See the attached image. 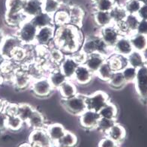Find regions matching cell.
<instances>
[{"label": "cell", "mask_w": 147, "mask_h": 147, "mask_svg": "<svg viewBox=\"0 0 147 147\" xmlns=\"http://www.w3.org/2000/svg\"><path fill=\"white\" fill-rule=\"evenodd\" d=\"M83 40L79 28L68 24L56 28L53 45L64 53L72 55L80 49Z\"/></svg>", "instance_id": "obj_1"}, {"label": "cell", "mask_w": 147, "mask_h": 147, "mask_svg": "<svg viewBox=\"0 0 147 147\" xmlns=\"http://www.w3.org/2000/svg\"><path fill=\"white\" fill-rule=\"evenodd\" d=\"M37 32L38 28L34 25L30 19H28L16 29L14 35L18 38L23 46H32L35 45Z\"/></svg>", "instance_id": "obj_2"}, {"label": "cell", "mask_w": 147, "mask_h": 147, "mask_svg": "<svg viewBox=\"0 0 147 147\" xmlns=\"http://www.w3.org/2000/svg\"><path fill=\"white\" fill-rule=\"evenodd\" d=\"M61 105L68 113L79 116L86 110V95L77 94L69 98H62Z\"/></svg>", "instance_id": "obj_3"}, {"label": "cell", "mask_w": 147, "mask_h": 147, "mask_svg": "<svg viewBox=\"0 0 147 147\" xmlns=\"http://www.w3.org/2000/svg\"><path fill=\"white\" fill-rule=\"evenodd\" d=\"M30 89L34 95L40 98H47L52 94L53 91L55 90L47 76L33 80Z\"/></svg>", "instance_id": "obj_4"}, {"label": "cell", "mask_w": 147, "mask_h": 147, "mask_svg": "<svg viewBox=\"0 0 147 147\" xmlns=\"http://www.w3.org/2000/svg\"><path fill=\"white\" fill-rule=\"evenodd\" d=\"M110 101L109 95L106 92L98 90L89 95H86V110H91L98 112L107 103Z\"/></svg>", "instance_id": "obj_5"}, {"label": "cell", "mask_w": 147, "mask_h": 147, "mask_svg": "<svg viewBox=\"0 0 147 147\" xmlns=\"http://www.w3.org/2000/svg\"><path fill=\"white\" fill-rule=\"evenodd\" d=\"M56 26L54 25L47 26L38 29L35 40V45L44 47H50L53 45Z\"/></svg>", "instance_id": "obj_6"}, {"label": "cell", "mask_w": 147, "mask_h": 147, "mask_svg": "<svg viewBox=\"0 0 147 147\" xmlns=\"http://www.w3.org/2000/svg\"><path fill=\"white\" fill-rule=\"evenodd\" d=\"M28 140L32 147H55L45 128L32 130Z\"/></svg>", "instance_id": "obj_7"}, {"label": "cell", "mask_w": 147, "mask_h": 147, "mask_svg": "<svg viewBox=\"0 0 147 147\" xmlns=\"http://www.w3.org/2000/svg\"><path fill=\"white\" fill-rule=\"evenodd\" d=\"M33 79L28 73L26 68H18L15 70L11 83L15 89L23 91L30 88Z\"/></svg>", "instance_id": "obj_8"}, {"label": "cell", "mask_w": 147, "mask_h": 147, "mask_svg": "<svg viewBox=\"0 0 147 147\" xmlns=\"http://www.w3.org/2000/svg\"><path fill=\"white\" fill-rule=\"evenodd\" d=\"M136 92L141 100L147 101V64L138 68L134 80Z\"/></svg>", "instance_id": "obj_9"}, {"label": "cell", "mask_w": 147, "mask_h": 147, "mask_svg": "<svg viewBox=\"0 0 147 147\" xmlns=\"http://www.w3.org/2000/svg\"><path fill=\"white\" fill-rule=\"evenodd\" d=\"M98 35L101 38V40L112 50L113 47L116 45V41L122 36L114 24L101 28L99 29Z\"/></svg>", "instance_id": "obj_10"}, {"label": "cell", "mask_w": 147, "mask_h": 147, "mask_svg": "<svg viewBox=\"0 0 147 147\" xmlns=\"http://www.w3.org/2000/svg\"><path fill=\"white\" fill-rule=\"evenodd\" d=\"M79 117L80 125L82 128L86 130L96 129L100 119L98 113L91 110H86Z\"/></svg>", "instance_id": "obj_11"}, {"label": "cell", "mask_w": 147, "mask_h": 147, "mask_svg": "<svg viewBox=\"0 0 147 147\" xmlns=\"http://www.w3.org/2000/svg\"><path fill=\"white\" fill-rule=\"evenodd\" d=\"M20 46H23L18 38L14 35H6L2 43L0 51L2 52L5 58L7 60H11V55L16 49Z\"/></svg>", "instance_id": "obj_12"}, {"label": "cell", "mask_w": 147, "mask_h": 147, "mask_svg": "<svg viewBox=\"0 0 147 147\" xmlns=\"http://www.w3.org/2000/svg\"><path fill=\"white\" fill-rule=\"evenodd\" d=\"M93 76L94 74L92 73L85 65H79L74 74L72 80L79 85L86 86L92 81Z\"/></svg>", "instance_id": "obj_13"}, {"label": "cell", "mask_w": 147, "mask_h": 147, "mask_svg": "<svg viewBox=\"0 0 147 147\" xmlns=\"http://www.w3.org/2000/svg\"><path fill=\"white\" fill-rule=\"evenodd\" d=\"M70 18V24L80 28L83 26V20L85 18L84 10L78 5H68L67 8Z\"/></svg>", "instance_id": "obj_14"}, {"label": "cell", "mask_w": 147, "mask_h": 147, "mask_svg": "<svg viewBox=\"0 0 147 147\" xmlns=\"http://www.w3.org/2000/svg\"><path fill=\"white\" fill-rule=\"evenodd\" d=\"M79 64L76 62L72 56H65L59 65L60 71L66 77L68 80L73 79L74 74L78 67Z\"/></svg>", "instance_id": "obj_15"}, {"label": "cell", "mask_w": 147, "mask_h": 147, "mask_svg": "<svg viewBox=\"0 0 147 147\" xmlns=\"http://www.w3.org/2000/svg\"><path fill=\"white\" fill-rule=\"evenodd\" d=\"M131 43L128 36L122 35L113 47V53L119 56L127 57L133 51Z\"/></svg>", "instance_id": "obj_16"}, {"label": "cell", "mask_w": 147, "mask_h": 147, "mask_svg": "<svg viewBox=\"0 0 147 147\" xmlns=\"http://www.w3.org/2000/svg\"><path fill=\"white\" fill-rule=\"evenodd\" d=\"M107 58V56L99 53H94L88 55L84 65L95 75L97 71L100 68V66L106 61Z\"/></svg>", "instance_id": "obj_17"}, {"label": "cell", "mask_w": 147, "mask_h": 147, "mask_svg": "<svg viewBox=\"0 0 147 147\" xmlns=\"http://www.w3.org/2000/svg\"><path fill=\"white\" fill-rule=\"evenodd\" d=\"M43 2L41 0H26L23 14L27 19H31L42 11Z\"/></svg>", "instance_id": "obj_18"}, {"label": "cell", "mask_w": 147, "mask_h": 147, "mask_svg": "<svg viewBox=\"0 0 147 147\" xmlns=\"http://www.w3.org/2000/svg\"><path fill=\"white\" fill-rule=\"evenodd\" d=\"M45 129L54 146H56L57 142L62 138L66 131L64 126L60 123H53V124L47 125Z\"/></svg>", "instance_id": "obj_19"}, {"label": "cell", "mask_w": 147, "mask_h": 147, "mask_svg": "<svg viewBox=\"0 0 147 147\" xmlns=\"http://www.w3.org/2000/svg\"><path fill=\"white\" fill-rule=\"evenodd\" d=\"M26 125H27L28 127L32 128V130L45 128L47 125L46 124L45 116L38 110H34L27 122H26Z\"/></svg>", "instance_id": "obj_20"}, {"label": "cell", "mask_w": 147, "mask_h": 147, "mask_svg": "<svg viewBox=\"0 0 147 147\" xmlns=\"http://www.w3.org/2000/svg\"><path fill=\"white\" fill-rule=\"evenodd\" d=\"M47 77L54 89H58L60 86L68 80L60 71L59 67H54L51 68L48 71Z\"/></svg>", "instance_id": "obj_21"}, {"label": "cell", "mask_w": 147, "mask_h": 147, "mask_svg": "<svg viewBox=\"0 0 147 147\" xmlns=\"http://www.w3.org/2000/svg\"><path fill=\"white\" fill-rule=\"evenodd\" d=\"M126 135L127 134L124 126L116 122L105 136H107L120 145L126 138Z\"/></svg>", "instance_id": "obj_22"}, {"label": "cell", "mask_w": 147, "mask_h": 147, "mask_svg": "<svg viewBox=\"0 0 147 147\" xmlns=\"http://www.w3.org/2000/svg\"><path fill=\"white\" fill-rule=\"evenodd\" d=\"M134 51L144 53L147 51V36L138 33H133L129 36Z\"/></svg>", "instance_id": "obj_23"}, {"label": "cell", "mask_w": 147, "mask_h": 147, "mask_svg": "<svg viewBox=\"0 0 147 147\" xmlns=\"http://www.w3.org/2000/svg\"><path fill=\"white\" fill-rule=\"evenodd\" d=\"M127 63L128 65L134 68H139L147 64L146 58L143 53L133 51L127 57Z\"/></svg>", "instance_id": "obj_24"}, {"label": "cell", "mask_w": 147, "mask_h": 147, "mask_svg": "<svg viewBox=\"0 0 147 147\" xmlns=\"http://www.w3.org/2000/svg\"><path fill=\"white\" fill-rule=\"evenodd\" d=\"M58 90L62 98H69L78 94L75 83L71 80H67L65 81L59 87Z\"/></svg>", "instance_id": "obj_25"}, {"label": "cell", "mask_w": 147, "mask_h": 147, "mask_svg": "<svg viewBox=\"0 0 147 147\" xmlns=\"http://www.w3.org/2000/svg\"><path fill=\"white\" fill-rule=\"evenodd\" d=\"M107 61L109 62V64L113 71H122L128 65L126 57L119 56V55L113 53L107 58Z\"/></svg>", "instance_id": "obj_26"}, {"label": "cell", "mask_w": 147, "mask_h": 147, "mask_svg": "<svg viewBox=\"0 0 147 147\" xmlns=\"http://www.w3.org/2000/svg\"><path fill=\"white\" fill-rule=\"evenodd\" d=\"M32 22L34 23V25L36 26L38 29L41 27H45L47 26L54 25L53 23V16L47 14L45 12L41 11L36 16L33 17L30 19Z\"/></svg>", "instance_id": "obj_27"}, {"label": "cell", "mask_w": 147, "mask_h": 147, "mask_svg": "<svg viewBox=\"0 0 147 147\" xmlns=\"http://www.w3.org/2000/svg\"><path fill=\"white\" fill-rule=\"evenodd\" d=\"M93 19H94V21H95L96 26L99 27V29L113 24L109 12L94 11Z\"/></svg>", "instance_id": "obj_28"}, {"label": "cell", "mask_w": 147, "mask_h": 147, "mask_svg": "<svg viewBox=\"0 0 147 147\" xmlns=\"http://www.w3.org/2000/svg\"><path fill=\"white\" fill-rule=\"evenodd\" d=\"M78 143V138L75 134L66 130L65 134L57 142L55 147H76Z\"/></svg>", "instance_id": "obj_29"}, {"label": "cell", "mask_w": 147, "mask_h": 147, "mask_svg": "<svg viewBox=\"0 0 147 147\" xmlns=\"http://www.w3.org/2000/svg\"><path fill=\"white\" fill-rule=\"evenodd\" d=\"M26 20L28 19L23 12L18 14H5V22L6 24L10 27L15 28L16 29Z\"/></svg>", "instance_id": "obj_30"}, {"label": "cell", "mask_w": 147, "mask_h": 147, "mask_svg": "<svg viewBox=\"0 0 147 147\" xmlns=\"http://www.w3.org/2000/svg\"><path fill=\"white\" fill-rule=\"evenodd\" d=\"M98 114L101 118H106L109 119L116 120L118 109L115 104L108 101L102 108L98 111Z\"/></svg>", "instance_id": "obj_31"}, {"label": "cell", "mask_w": 147, "mask_h": 147, "mask_svg": "<svg viewBox=\"0 0 147 147\" xmlns=\"http://www.w3.org/2000/svg\"><path fill=\"white\" fill-rule=\"evenodd\" d=\"M109 13H110L113 24H117V23L124 21L128 15V13L125 9L123 5H120L118 3H116V5Z\"/></svg>", "instance_id": "obj_32"}, {"label": "cell", "mask_w": 147, "mask_h": 147, "mask_svg": "<svg viewBox=\"0 0 147 147\" xmlns=\"http://www.w3.org/2000/svg\"><path fill=\"white\" fill-rule=\"evenodd\" d=\"M47 56H48L49 62H51V64L55 66L59 65V64L65 57L64 53L59 48L56 47L54 45L48 47Z\"/></svg>", "instance_id": "obj_33"}, {"label": "cell", "mask_w": 147, "mask_h": 147, "mask_svg": "<svg viewBox=\"0 0 147 147\" xmlns=\"http://www.w3.org/2000/svg\"><path fill=\"white\" fill-rule=\"evenodd\" d=\"M26 0H6L5 13L18 14L22 13Z\"/></svg>", "instance_id": "obj_34"}, {"label": "cell", "mask_w": 147, "mask_h": 147, "mask_svg": "<svg viewBox=\"0 0 147 147\" xmlns=\"http://www.w3.org/2000/svg\"><path fill=\"white\" fill-rule=\"evenodd\" d=\"M62 6V2L60 0H46L43 2L42 11L53 16Z\"/></svg>", "instance_id": "obj_35"}, {"label": "cell", "mask_w": 147, "mask_h": 147, "mask_svg": "<svg viewBox=\"0 0 147 147\" xmlns=\"http://www.w3.org/2000/svg\"><path fill=\"white\" fill-rule=\"evenodd\" d=\"M53 23L55 26H62L70 24V18L67 9L60 8L53 15Z\"/></svg>", "instance_id": "obj_36"}, {"label": "cell", "mask_w": 147, "mask_h": 147, "mask_svg": "<svg viewBox=\"0 0 147 147\" xmlns=\"http://www.w3.org/2000/svg\"><path fill=\"white\" fill-rule=\"evenodd\" d=\"M113 71L110 67V64L107 61H105L97 71L95 75L98 77L99 80H101L102 81L108 82L109 80L110 79L111 76L113 74Z\"/></svg>", "instance_id": "obj_37"}, {"label": "cell", "mask_w": 147, "mask_h": 147, "mask_svg": "<svg viewBox=\"0 0 147 147\" xmlns=\"http://www.w3.org/2000/svg\"><path fill=\"white\" fill-rule=\"evenodd\" d=\"M109 85L113 89H122L125 85L126 81L125 80L122 71H114L111 76L110 79L107 82Z\"/></svg>", "instance_id": "obj_38"}, {"label": "cell", "mask_w": 147, "mask_h": 147, "mask_svg": "<svg viewBox=\"0 0 147 147\" xmlns=\"http://www.w3.org/2000/svg\"><path fill=\"white\" fill-rule=\"evenodd\" d=\"M24 124L25 123L18 115L7 116V130H10L11 131H19L22 129Z\"/></svg>", "instance_id": "obj_39"}, {"label": "cell", "mask_w": 147, "mask_h": 147, "mask_svg": "<svg viewBox=\"0 0 147 147\" xmlns=\"http://www.w3.org/2000/svg\"><path fill=\"white\" fill-rule=\"evenodd\" d=\"M35 110V109L31 105L27 104V103L18 104V114L17 115L23 120V122L26 124V122H27V120L29 119V118Z\"/></svg>", "instance_id": "obj_40"}, {"label": "cell", "mask_w": 147, "mask_h": 147, "mask_svg": "<svg viewBox=\"0 0 147 147\" xmlns=\"http://www.w3.org/2000/svg\"><path fill=\"white\" fill-rule=\"evenodd\" d=\"M140 18L137 14H128L124 20L126 27L128 28L130 34L132 35L133 33L136 32L138 26L139 24Z\"/></svg>", "instance_id": "obj_41"}, {"label": "cell", "mask_w": 147, "mask_h": 147, "mask_svg": "<svg viewBox=\"0 0 147 147\" xmlns=\"http://www.w3.org/2000/svg\"><path fill=\"white\" fill-rule=\"evenodd\" d=\"M116 122V120L109 119L101 118L100 117V119L98 120V125H97L96 129L98 130L101 133L104 134V135H106L109 130L111 128V127Z\"/></svg>", "instance_id": "obj_42"}, {"label": "cell", "mask_w": 147, "mask_h": 147, "mask_svg": "<svg viewBox=\"0 0 147 147\" xmlns=\"http://www.w3.org/2000/svg\"><path fill=\"white\" fill-rule=\"evenodd\" d=\"M116 5V0H100L94 5V8L95 11L110 12Z\"/></svg>", "instance_id": "obj_43"}, {"label": "cell", "mask_w": 147, "mask_h": 147, "mask_svg": "<svg viewBox=\"0 0 147 147\" xmlns=\"http://www.w3.org/2000/svg\"><path fill=\"white\" fill-rule=\"evenodd\" d=\"M142 4L138 0H126L123 4L128 14H137Z\"/></svg>", "instance_id": "obj_44"}, {"label": "cell", "mask_w": 147, "mask_h": 147, "mask_svg": "<svg viewBox=\"0 0 147 147\" xmlns=\"http://www.w3.org/2000/svg\"><path fill=\"white\" fill-rule=\"evenodd\" d=\"M137 71H138L137 68H133V67L128 65H127L121 71L125 80L126 83H134V82L136 76H137Z\"/></svg>", "instance_id": "obj_45"}, {"label": "cell", "mask_w": 147, "mask_h": 147, "mask_svg": "<svg viewBox=\"0 0 147 147\" xmlns=\"http://www.w3.org/2000/svg\"><path fill=\"white\" fill-rule=\"evenodd\" d=\"M119 144L107 136H104L98 143V147H119Z\"/></svg>", "instance_id": "obj_46"}, {"label": "cell", "mask_w": 147, "mask_h": 147, "mask_svg": "<svg viewBox=\"0 0 147 147\" xmlns=\"http://www.w3.org/2000/svg\"><path fill=\"white\" fill-rule=\"evenodd\" d=\"M18 104L7 102L4 108V112L5 113L7 116H9V115H17L18 114Z\"/></svg>", "instance_id": "obj_47"}, {"label": "cell", "mask_w": 147, "mask_h": 147, "mask_svg": "<svg viewBox=\"0 0 147 147\" xmlns=\"http://www.w3.org/2000/svg\"><path fill=\"white\" fill-rule=\"evenodd\" d=\"M71 56L79 65L84 64L86 59V57H87V55L85 53H83L81 50H79L78 51L75 52Z\"/></svg>", "instance_id": "obj_48"}, {"label": "cell", "mask_w": 147, "mask_h": 147, "mask_svg": "<svg viewBox=\"0 0 147 147\" xmlns=\"http://www.w3.org/2000/svg\"><path fill=\"white\" fill-rule=\"evenodd\" d=\"M136 33L147 36V20H140L138 26Z\"/></svg>", "instance_id": "obj_49"}, {"label": "cell", "mask_w": 147, "mask_h": 147, "mask_svg": "<svg viewBox=\"0 0 147 147\" xmlns=\"http://www.w3.org/2000/svg\"><path fill=\"white\" fill-rule=\"evenodd\" d=\"M6 122H7V115L3 111V112L0 113V133L7 130Z\"/></svg>", "instance_id": "obj_50"}, {"label": "cell", "mask_w": 147, "mask_h": 147, "mask_svg": "<svg viewBox=\"0 0 147 147\" xmlns=\"http://www.w3.org/2000/svg\"><path fill=\"white\" fill-rule=\"evenodd\" d=\"M137 15L138 16L140 20H147V4L142 5Z\"/></svg>", "instance_id": "obj_51"}, {"label": "cell", "mask_w": 147, "mask_h": 147, "mask_svg": "<svg viewBox=\"0 0 147 147\" xmlns=\"http://www.w3.org/2000/svg\"><path fill=\"white\" fill-rule=\"evenodd\" d=\"M8 60L5 58V56H3V54L2 53V52L0 51V69L2 68V67L5 64V62H7Z\"/></svg>", "instance_id": "obj_52"}, {"label": "cell", "mask_w": 147, "mask_h": 147, "mask_svg": "<svg viewBox=\"0 0 147 147\" xmlns=\"http://www.w3.org/2000/svg\"><path fill=\"white\" fill-rule=\"evenodd\" d=\"M5 36L6 35L5 34L4 31H3L2 29H0V48H1V46H2V43L4 41Z\"/></svg>", "instance_id": "obj_53"}, {"label": "cell", "mask_w": 147, "mask_h": 147, "mask_svg": "<svg viewBox=\"0 0 147 147\" xmlns=\"http://www.w3.org/2000/svg\"><path fill=\"white\" fill-rule=\"evenodd\" d=\"M6 103L7 102H6L5 101H4L3 99L0 98V113L4 111V108L5 107Z\"/></svg>", "instance_id": "obj_54"}, {"label": "cell", "mask_w": 147, "mask_h": 147, "mask_svg": "<svg viewBox=\"0 0 147 147\" xmlns=\"http://www.w3.org/2000/svg\"><path fill=\"white\" fill-rule=\"evenodd\" d=\"M18 147H32L31 144L28 142V143H21L20 145Z\"/></svg>", "instance_id": "obj_55"}, {"label": "cell", "mask_w": 147, "mask_h": 147, "mask_svg": "<svg viewBox=\"0 0 147 147\" xmlns=\"http://www.w3.org/2000/svg\"><path fill=\"white\" fill-rule=\"evenodd\" d=\"M3 83H4V78H3V76H2L1 71H0V86L2 85Z\"/></svg>", "instance_id": "obj_56"}, {"label": "cell", "mask_w": 147, "mask_h": 147, "mask_svg": "<svg viewBox=\"0 0 147 147\" xmlns=\"http://www.w3.org/2000/svg\"><path fill=\"white\" fill-rule=\"evenodd\" d=\"M142 5H145L147 4V0H138Z\"/></svg>", "instance_id": "obj_57"}, {"label": "cell", "mask_w": 147, "mask_h": 147, "mask_svg": "<svg viewBox=\"0 0 147 147\" xmlns=\"http://www.w3.org/2000/svg\"><path fill=\"white\" fill-rule=\"evenodd\" d=\"M90 1H91V2L92 3L93 5H95V4H96L97 2H98L100 0H90Z\"/></svg>", "instance_id": "obj_58"}, {"label": "cell", "mask_w": 147, "mask_h": 147, "mask_svg": "<svg viewBox=\"0 0 147 147\" xmlns=\"http://www.w3.org/2000/svg\"><path fill=\"white\" fill-rule=\"evenodd\" d=\"M41 2H45V1H46V0H41Z\"/></svg>", "instance_id": "obj_59"}]
</instances>
